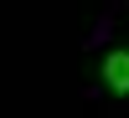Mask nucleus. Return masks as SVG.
Wrapping results in <instances>:
<instances>
[{
    "label": "nucleus",
    "instance_id": "f257e3e1",
    "mask_svg": "<svg viewBox=\"0 0 129 118\" xmlns=\"http://www.w3.org/2000/svg\"><path fill=\"white\" fill-rule=\"evenodd\" d=\"M98 77L109 92H119V98H129V46H114L98 57Z\"/></svg>",
    "mask_w": 129,
    "mask_h": 118
}]
</instances>
